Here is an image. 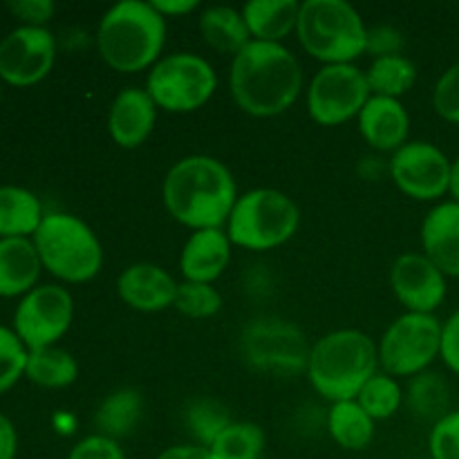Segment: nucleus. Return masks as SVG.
Instances as JSON below:
<instances>
[{
    "label": "nucleus",
    "instance_id": "nucleus-1",
    "mask_svg": "<svg viewBox=\"0 0 459 459\" xmlns=\"http://www.w3.org/2000/svg\"><path fill=\"white\" fill-rule=\"evenodd\" d=\"M229 88L236 106L258 119L290 110L303 90V67L282 43L251 40L231 58Z\"/></svg>",
    "mask_w": 459,
    "mask_h": 459
},
{
    "label": "nucleus",
    "instance_id": "nucleus-2",
    "mask_svg": "<svg viewBox=\"0 0 459 459\" xmlns=\"http://www.w3.org/2000/svg\"><path fill=\"white\" fill-rule=\"evenodd\" d=\"M161 197L173 220L191 231H202L227 227L240 195L222 161L211 155H188L170 166Z\"/></svg>",
    "mask_w": 459,
    "mask_h": 459
},
{
    "label": "nucleus",
    "instance_id": "nucleus-3",
    "mask_svg": "<svg viewBox=\"0 0 459 459\" xmlns=\"http://www.w3.org/2000/svg\"><path fill=\"white\" fill-rule=\"evenodd\" d=\"M166 45V18L143 0H121L103 13L97 49L108 67L124 74L148 70Z\"/></svg>",
    "mask_w": 459,
    "mask_h": 459
},
{
    "label": "nucleus",
    "instance_id": "nucleus-4",
    "mask_svg": "<svg viewBox=\"0 0 459 459\" xmlns=\"http://www.w3.org/2000/svg\"><path fill=\"white\" fill-rule=\"evenodd\" d=\"M379 350L359 330H336L318 339L309 350L307 377L312 388L327 402L357 399L363 385L377 375Z\"/></svg>",
    "mask_w": 459,
    "mask_h": 459
},
{
    "label": "nucleus",
    "instance_id": "nucleus-5",
    "mask_svg": "<svg viewBox=\"0 0 459 459\" xmlns=\"http://www.w3.org/2000/svg\"><path fill=\"white\" fill-rule=\"evenodd\" d=\"M296 36L305 52L325 65H348L366 54L368 27L345 0L300 3Z\"/></svg>",
    "mask_w": 459,
    "mask_h": 459
},
{
    "label": "nucleus",
    "instance_id": "nucleus-6",
    "mask_svg": "<svg viewBox=\"0 0 459 459\" xmlns=\"http://www.w3.org/2000/svg\"><path fill=\"white\" fill-rule=\"evenodd\" d=\"M300 224V209L278 188H254L238 197L227 222L233 247L247 251H272L294 238Z\"/></svg>",
    "mask_w": 459,
    "mask_h": 459
},
{
    "label": "nucleus",
    "instance_id": "nucleus-7",
    "mask_svg": "<svg viewBox=\"0 0 459 459\" xmlns=\"http://www.w3.org/2000/svg\"><path fill=\"white\" fill-rule=\"evenodd\" d=\"M43 267L65 282H88L101 272L103 247L88 222L70 213H48L34 233Z\"/></svg>",
    "mask_w": 459,
    "mask_h": 459
},
{
    "label": "nucleus",
    "instance_id": "nucleus-8",
    "mask_svg": "<svg viewBox=\"0 0 459 459\" xmlns=\"http://www.w3.org/2000/svg\"><path fill=\"white\" fill-rule=\"evenodd\" d=\"M218 88V74L206 58L191 52L161 56L151 67L146 90L166 112H193L206 106Z\"/></svg>",
    "mask_w": 459,
    "mask_h": 459
},
{
    "label": "nucleus",
    "instance_id": "nucleus-9",
    "mask_svg": "<svg viewBox=\"0 0 459 459\" xmlns=\"http://www.w3.org/2000/svg\"><path fill=\"white\" fill-rule=\"evenodd\" d=\"M442 327L444 323L435 314L417 312H406L390 323L377 345L385 375L412 379L429 370L442 354Z\"/></svg>",
    "mask_w": 459,
    "mask_h": 459
},
{
    "label": "nucleus",
    "instance_id": "nucleus-10",
    "mask_svg": "<svg viewBox=\"0 0 459 459\" xmlns=\"http://www.w3.org/2000/svg\"><path fill=\"white\" fill-rule=\"evenodd\" d=\"M242 359L269 375H299L307 370L309 345L305 334L290 321L260 318L245 327L240 339Z\"/></svg>",
    "mask_w": 459,
    "mask_h": 459
},
{
    "label": "nucleus",
    "instance_id": "nucleus-11",
    "mask_svg": "<svg viewBox=\"0 0 459 459\" xmlns=\"http://www.w3.org/2000/svg\"><path fill=\"white\" fill-rule=\"evenodd\" d=\"M370 97L366 72L354 63L323 65L307 88V110L316 124L332 128L359 117Z\"/></svg>",
    "mask_w": 459,
    "mask_h": 459
},
{
    "label": "nucleus",
    "instance_id": "nucleus-12",
    "mask_svg": "<svg viewBox=\"0 0 459 459\" xmlns=\"http://www.w3.org/2000/svg\"><path fill=\"white\" fill-rule=\"evenodd\" d=\"M74 299L65 287H34L18 303L13 314V330L30 350L52 348L72 325Z\"/></svg>",
    "mask_w": 459,
    "mask_h": 459
},
{
    "label": "nucleus",
    "instance_id": "nucleus-13",
    "mask_svg": "<svg viewBox=\"0 0 459 459\" xmlns=\"http://www.w3.org/2000/svg\"><path fill=\"white\" fill-rule=\"evenodd\" d=\"M453 161L429 142H408L393 152L388 170L402 193L420 202L439 200L451 188Z\"/></svg>",
    "mask_w": 459,
    "mask_h": 459
},
{
    "label": "nucleus",
    "instance_id": "nucleus-14",
    "mask_svg": "<svg viewBox=\"0 0 459 459\" xmlns=\"http://www.w3.org/2000/svg\"><path fill=\"white\" fill-rule=\"evenodd\" d=\"M56 43L45 27L22 25L0 40V76L12 85H34L49 74Z\"/></svg>",
    "mask_w": 459,
    "mask_h": 459
},
{
    "label": "nucleus",
    "instance_id": "nucleus-15",
    "mask_svg": "<svg viewBox=\"0 0 459 459\" xmlns=\"http://www.w3.org/2000/svg\"><path fill=\"white\" fill-rule=\"evenodd\" d=\"M390 287L408 312L435 314L446 299V276L424 254H402L390 267Z\"/></svg>",
    "mask_w": 459,
    "mask_h": 459
},
{
    "label": "nucleus",
    "instance_id": "nucleus-16",
    "mask_svg": "<svg viewBox=\"0 0 459 459\" xmlns=\"http://www.w3.org/2000/svg\"><path fill=\"white\" fill-rule=\"evenodd\" d=\"M179 282L155 263H134L117 278V296L143 314L164 312L173 307Z\"/></svg>",
    "mask_w": 459,
    "mask_h": 459
},
{
    "label": "nucleus",
    "instance_id": "nucleus-17",
    "mask_svg": "<svg viewBox=\"0 0 459 459\" xmlns=\"http://www.w3.org/2000/svg\"><path fill=\"white\" fill-rule=\"evenodd\" d=\"M157 110L146 88H124L110 103L108 110V133L119 148H139L157 124Z\"/></svg>",
    "mask_w": 459,
    "mask_h": 459
},
{
    "label": "nucleus",
    "instance_id": "nucleus-18",
    "mask_svg": "<svg viewBox=\"0 0 459 459\" xmlns=\"http://www.w3.org/2000/svg\"><path fill=\"white\" fill-rule=\"evenodd\" d=\"M361 137L379 152H397L408 143L411 115L399 99L375 97L372 94L359 112Z\"/></svg>",
    "mask_w": 459,
    "mask_h": 459
},
{
    "label": "nucleus",
    "instance_id": "nucleus-19",
    "mask_svg": "<svg viewBox=\"0 0 459 459\" xmlns=\"http://www.w3.org/2000/svg\"><path fill=\"white\" fill-rule=\"evenodd\" d=\"M231 249L233 245L224 229L193 231L179 255L184 281L213 285V281H218L231 263Z\"/></svg>",
    "mask_w": 459,
    "mask_h": 459
},
{
    "label": "nucleus",
    "instance_id": "nucleus-20",
    "mask_svg": "<svg viewBox=\"0 0 459 459\" xmlns=\"http://www.w3.org/2000/svg\"><path fill=\"white\" fill-rule=\"evenodd\" d=\"M421 247L444 276L459 278V202H442L421 222Z\"/></svg>",
    "mask_w": 459,
    "mask_h": 459
},
{
    "label": "nucleus",
    "instance_id": "nucleus-21",
    "mask_svg": "<svg viewBox=\"0 0 459 459\" xmlns=\"http://www.w3.org/2000/svg\"><path fill=\"white\" fill-rule=\"evenodd\" d=\"M43 263L34 242L27 238H0V296L30 294Z\"/></svg>",
    "mask_w": 459,
    "mask_h": 459
},
{
    "label": "nucleus",
    "instance_id": "nucleus-22",
    "mask_svg": "<svg viewBox=\"0 0 459 459\" xmlns=\"http://www.w3.org/2000/svg\"><path fill=\"white\" fill-rule=\"evenodd\" d=\"M251 40L282 43L299 25V0H251L240 9Z\"/></svg>",
    "mask_w": 459,
    "mask_h": 459
},
{
    "label": "nucleus",
    "instance_id": "nucleus-23",
    "mask_svg": "<svg viewBox=\"0 0 459 459\" xmlns=\"http://www.w3.org/2000/svg\"><path fill=\"white\" fill-rule=\"evenodd\" d=\"M200 34L211 49L229 54L231 58L251 43L249 27H247L242 12L227 7V4H215L202 13Z\"/></svg>",
    "mask_w": 459,
    "mask_h": 459
},
{
    "label": "nucleus",
    "instance_id": "nucleus-24",
    "mask_svg": "<svg viewBox=\"0 0 459 459\" xmlns=\"http://www.w3.org/2000/svg\"><path fill=\"white\" fill-rule=\"evenodd\" d=\"M43 218V206L34 193L21 186H0V238L34 236Z\"/></svg>",
    "mask_w": 459,
    "mask_h": 459
},
{
    "label": "nucleus",
    "instance_id": "nucleus-25",
    "mask_svg": "<svg viewBox=\"0 0 459 459\" xmlns=\"http://www.w3.org/2000/svg\"><path fill=\"white\" fill-rule=\"evenodd\" d=\"M143 415V399L137 390L119 388L108 394L97 408L94 424L99 435H106L110 439L128 437L137 429L139 420Z\"/></svg>",
    "mask_w": 459,
    "mask_h": 459
},
{
    "label": "nucleus",
    "instance_id": "nucleus-26",
    "mask_svg": "<svg viewBox=\"0 0 459 459\" xmlns=\"http://www.w3.org/2000/svg\"><path fill=\"white\" fill-rule=\"evenodd\" d=\"M327 430L345 451H363L375 437V420L359 406L357 399H350V402L332 403Z\"/></svg>",
    "mask_w": 459,
    "mask_h": 459
},
{
    "label": "nucleus",
    "instance_id": "nucleus-27",
    "mask_svg": "<svg viewBox=\"0 0 459 459\" xmlns=\"http://www.w3.org/2000/svg\"><path fill=\"white\" fill-rule=\"evenodd\" d=\"M25 375L43 388H67L79 377V363L67 350L52 345V348L31 350L27 357Z\"/></svg>",
    "mask_w": 459,
    "mask_h": 459
},
{
    "label": "nucleus",
    "instance_id": "nucleus-28",
    "mask_svg": "<svg viewBox=\"0 0 459 459\" xmlns=\"http://www.w3.org/2000/svg\"><path fill=\"white\" fill-rule=\"evenodd\" d=\"M366 79L375 97L399 99L415 85L417 65L403 54L372 58L370 67L366 70Z\"/></svg>",
    "mask_w": 459,
    "mask_h": 459
},
{
    "label": "nucleus",
    "instance_id": "nucleus-29",
    "mask_svg": "<svg viewBox=\"0 0 459 459\" xmlns=\"http://www.w3.org/2000/svg\"><path fill=\"white\" fill-rule=\"evenodd\" d=\"M448 394H451L448 393V384L442 379V375L426 370L408 381L403 402L421 420L439 421L444 415L451 412L448 411V403H451Z\"/></svg>",
    "mask_w": 459,
    "mask_h": 459
},
{
    "label": "nucleus",
    "instance_id": "nucleus-30",
    "mask_svg": "<svg viewBox=\"0 0 459 459\" xmlns=\"http://www.w3.org/2000/svg\"><path fill=\"white\" fill-rule=\"evenodd\" d=\"M264 448V430L251 421H233L209 448L215 459H258Z\"/></svg>",
    "mask_w": 459,
    "mask_h": 459
},
{
    "label": "nucleus",
    "instance_id": "nucleus-31",
    "mask_svg": "<svg viewBox=\"0 0 459 459\" xmlns=\"http://www.w3.org/2000/svg\"><path fill=\"white\" fill-rule=\"evenodd\" d=\"M357 402L375 421L390 420L403 403V390L397 379L385 372H377L357 394Z\"/></svg>",
    "mask_w": 459,
    "mask_h": 459
},
{
    "label": "nucleus",
    "instance_id": "nucleus-32",
    "mask_svg": "<svg viewBox=\"0 0 459 459\" xmlns=\"http://www.w3.org/2000/svg\"><path fill=\"white\" fill-rule=\"evenodd\" d=\"M229 408L215 399H195L186 411V426L197 444L204 448L213 446L215 439L231 426Z\"/></svg>",
    "mask_w": 459,
    "mask_h": 459
},
{
    "label": "nucleus",
    "instance_id": "nucleus-33",
    "mask_svg": "<svg viewBox=\"0 0 459 459\" xmlns=\"http://www.w3.org/2000/svg\"><path fill=\"white\" fill-rule=\"evenodd\" d=\"M173 307L184 316L202 321V318L215 316L222 309V296L213 285L184 281L179 282Z\"/></svg>",
    "mask_w": 459,
    "mask_h": 459
},
{
    "label": "nucleus",
    "instance_id": "nucleus-34",
    "mask_svg": "<svg viewBox=\"0 0 459 459\" xmlns=\"http://www.w3.org/2000/svg\"><path fill=\"white\" fill-rule=\"evenodd\" d=\"M30 350L25 348L16 332L0 325V394L12 388L27 368Z\"/></svg>",
    "mask_w": 459,
    "mask_h": 459
},
{
    "label": "nucleus",
    "instance_id": "nucleus-35",
    "mask_svg": "<svg viewBox=\"0 0 459 459\" xmlns=\"http://www.w3.org/2000/svg\"><path fill=\"white\" fill-rule=\"evenodd\" d=\"M429 448L433 459H459V411H451L435 421Z\"/></svg>",
    "mask_w": 459,
    "mask_h": 459
},
{
    "label": "nucleus",
    "instance_id": "nucleus-36",
    "mask_svg": "<svg viewBox=\"0 0 459 459\" xmlns=\"http://www.w3.org/2000/svg\"><path fill=\"white\" fill-rule=\"evenodd\" d=\"M433 108L444 121L459 124V63L448 67L435 83Z\"/></svg>",
    "mask_w": 459,
    "mask_h": 459
},
{
    "label": "nucleus",
    "instance_id": "nucleus-37",
    "mask_svg": "<svg viewBox=\"0 0 459 459\" xmlns=\"http://www.w3.org/2000/svg\"><path fill=\"white\" fill-rule=\"evenodd\" d=\"M67 459H126L117 439L106 435H88L70 451Z\"/></svg>",
    "mask_w": 459,
    "mask_h": 459
},
{
    "label": "nucleus",
    "instance_id": "nucleus-38",
    "mask_svg": "<svg viewBox=\"0 0 459 459\" xmlns=\"http://www.w3.org/2000/svg\"><path fill=\"white\" fill-rule=\"evenodd\" d=\"M403 49V34L393 25H377L368 27L366 52H370L375 58L393 56L402 54Z\"/></svg>",
    "mask_w": 459,
    "mask_h": 459
},
{
    "label": "nucleus",
    "instance_id": "nucleus-39",
    "mask_svg": "<svg viewBox=\"0 0 459 459\" xmlns=\"http://www.w3.org/2000/svg\"><path fill=\"white\" fill-rule=\"evenodd\" d=\"M9 9L31 27H43L54 16V3L49 0H13L9 3Z\"/></svg>",
    "mask_w": 459,
    "mask_h": 459
},
{
    "label": "nucleus",
    "instance_id": "nucleus-40",
    "mask_svg": "<svg viewBox=\"0 0 459 459\" xmlns=\"http://www.w3.org/2000/svg\"><path fill=\"white\" fill-rule=\"evenodd\" d=\"M442 361L451 372L459 375V312L453 314L442 327Z\"/></svg>",
    "mask_w": 459,
    "mask_h": 459
},
{
    "label": "nucleus",
    "instance_id": "nucleus-41",
    "mask_svg": "<svg viewBox=\"0 0 459 459\" xmlns=\"http://www.w3.org/2000/svg\"><path fill=\"white\" fill-rule=\"evenodd\" d=\"M155 459H215L209 448L200 446V444H179V446L166 448Z\"/></svg>",
    "mask_w": 459,
    "mask_h": 459
},
{
    "label": "nucleus",
    "instance_id": "nucleus-42",
    "mask_svg": "<svg viewBox=\"0 0 459 459\" xmlns=\"http://www.w3.org/2000/svg\"><path fill=\"white\" fill-rule=\"evenodd\" d=\"M151 3L164 18L186 16L197 9V0H151Z\"/></svg>",
    "mask_w": 459,
    "mask_h": 459
},
{
    "label": "nucleus",
    "instance_id": "nucleus-43",
    "mask_svg": "<svg viewBox=\"0 0 459 459\" xmlns=\"http://www.w3.org/2000/svg\"><path fill=\"white\" fill-rule=\"evenodd\" d=\"M16 455V430L12 421L0 415V459H13Z\"/></svg>",
    "mask_w": 459,
    "mask_h": 459
},
{
    "label": "nucleus",
    "instance_id": "nucleus-44",
    "mask_svg": "<svg viewBox=\"0 0 459 459\" xmlns=\"http://www.w3.org/2000/svg\"><path fill=\"white\" fill-rule=\"evenodd\" d=\"M448 193L453 195V202H459V157L451 164V188Z\"/></svg>",
    "mask_w": 459,
    "mask_h": 459
}]
</instances>
